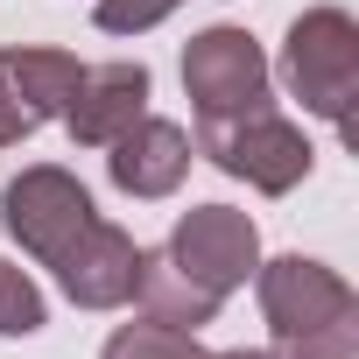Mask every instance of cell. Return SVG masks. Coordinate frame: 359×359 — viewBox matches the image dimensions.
I'll return each mask as SVG.
<instances>
[{
  "instance_id": "1",
  "label": "cell",
  "mask_w": 359,
  "mask_h": 359,
  "mask_svg": "<svg viewBox=\"0 0 359 359\" xmlns=\"http://www.w3.org/2000/svg\"><path fill=\"white\" fill-rule=\"evenodd\" d=\"M254 296L275 359H359V296L338 268L310 254H282L254 268Z\"/></svg>"
},
{
  "instance_id": "2",
  "label": "cell",
  "mask_w": 359,
  "mask_h": 359,
  "mask_svg": "<svg viewBox=\"0 0 359 359\" xmlns=\"http://www.w3.org/2000/svg\"><path fill=\"white\" fill-rule=\"evenodd\" d=\"M191 155H205L212 169L240 176V184L261 191V198H289L303 176H310V162H317V148L303 141V127H296L289 113H275V99H261V106H247V113L198 120Z\"/></svg>"
},
{
  "instance_id": "3",
  "label": "cell",
  "mask_w": 359,
  "mask_h": 359,
  "mask_svg": "<svg viewBox=\"0 0 359 359\" xmlns=\"http://www.w3.org/2000/svg\"><path fill=\"white\" fill-rule=\"evenodd\" d=\"M282 85L303 99V113L331 120L352 141V99H359V22L345 8H310L289 22L282 43Z\"/></svg>"
},
{
  "instance_id": "4",
  "label": "cell",
  "mask_w": 359,
  "mask_h": 359,
  "mask_svg": "<svg viewBox=\"0 0 359 359\" xmlns=\"http://www.w3.org/2000/svg\"><path fill=\"white\" fill-rule=\"evenodd\" d=\"M0 226H8V240H22L29 261L64 268V254L99 226V205L64 162H29L22 176H8V191H0Z\"/></svg>"
},
{
  "instance_id": "5",
  "label": "cell",
  "mask_w": 359,
  "mask_h": 359,
  "mask_svg": "<svg viewBox=\"0 0 359 359\" xmlns=\"http://www.w3.org/2000/svg\"><path fill=\"white\" fill-rule=\"evenodd\" d=\"M162 254L184 268L205 296L226 303V296L261 268V226H254L247 212H233V205H191L184 219H176V233H169Z\"/></svg>"
},
{
  "instance_id": "6",
  "label": "cell",
  "mask_w": 359,
  "mask_h": 359,
  "mask_svg": "<svg viewBox=\"0 0 359 359\" xmlns=\"http://www.w3.org/2000/svg\"><path fill=\"white\" fill-rule=\"evenodd\" d=\"M184 92L198 106V120H219V113H247L268 99V57L247 29L219 22V29H198L184 43Z\"/></svg>"
},
{
  "instance_id": "7",
  "label": "cell",
  "mask_w": 359,
  "mask_h": 359,
  "mask_svg": "<svg viewBox=\"0 0 359 359\" xmlns=\"http://www.w3.org/2000/svg\"><path fill=\"white\" fill-rule=\"evenodd\" d=\"M141 113H148V64H127L120 57V64H85L78 71V92L64 106V127H71L78 148H106Z\"/></svg>"
},
{
  "instance_id": "8",
  "label": "cell",
  "mask_w": 359,
  "mask_h": 359,
  "mask_svg": "<svg viewBox=\"0 0 359 359\" xmlns=\"http://www.w3.org/2000/svg\"><path fill=\"white\" fill-rule=\"evenodd\" d=\"M134 275H141V247L134 233H120L113 219H99L57 268V289L78 303V310H120L134 303Z\"/></svg>"
},
{
  "instance_id": "9",
  "label": "cell",
  "mask_w": 359,
  "mask_h": 359,
  "mask_svg": "<svg viewBox=\"0 0 359 359\" xmlns=\"http://www.w3.org/2000/svg\"><path fill=\"white\" fill-rule=\"evenodd\" d=\"M106 176H113L127 198H169L191 176V134L176 127V120L141 113L120 141H106Z\"/></svg>"
},
{
  "instance_id": "10",
  "label": "cell",
  "mask_w": 359,
  "mask_h": 359,
  "mask_svg": "<svg viewBox=\"0 0 359 359\" xmlns=\"http://www.w3.org/2000/svg\"><path fill=\"white\" fill-rule=\"evenodd\" d=\"M78 57L71 50H50V43H15L0 50V99H15L36 127L43 120H64L71 92H78Z\"/></svg>"
},
{
  "instance_id": "11",
  "label": "cell",
  "mask_w": 359,
  "mask_h": 359,
  "mask_svg": "<svg viewBox=\"0 0 359 359\" xmlns=\"http://www.w3.org/2000/svg\"><path fill=\"white\" fill-rule=\"evenodd\" d=\"M134 303H141V317H155V324H176V331H205V324L219 317V296H205V289H198L184 268H176L162 247H155V254L141 247Z\"/></svg>"
},
{
  "instance_id": "12",
  "label": "cell",
  "mask_w": 359,
  "mask_h": 359,
  "mask_svg": "<svg viewBox=\"0 0 359 359\" xmlns=\"http://www.w3.org/2000/svg\"><path fill=\"white\" fill-rule=\"evenodd\" d=\"M106 359H212V352L198 345V331H176V324L141 317V324H120L106 338Z\"/></svg>"
},
{
  "instance_id": "13",
  "label": "cell",
  "mask_w": 359,
  "mask_h": 359,
  "mask_svg": "<svg viewBox=\"0 0 359 359\" xmlns=\"http://www.w3.org/2000/svg\"><path fill=\"white\" fill-rule=\"evenodd\" d=\"M43 324H50L43 289L29 282V268H22V261L0 254V338H36Z\"/></svg>"
},
{
  "instance_id": "14",
  "label": "cell",
  "mask_w": 359,
  "mask_h": 359,
  "mask_svg": "<svg viewBox=\"0 0 359 359\" xmlns=\"http://www.w3.org/2000/svg\"><path fill=\"white\" fill-rule=\"evenodd\" d=\"M184 0H99L92 8V22L106 29V36H141V29H155V22H169Z\"/></svg>"
},
{
  "instance_id": "15",
  "label": "cell",
  "mask_w": 359,
  "mask_h": 359,
  "mask_svg": "<svg viewBox=\"0 0 359 359\" xmlns=\"http://www.w3.org/2000/svg\"><path fill=\"white\" fill-rule=\"evenodd\" d=\"M36 134V120L15 106V99H0V148H15V141H29Z\"/></svg>"
},
{
  "instance_id": "16",
  "label": "cell",
  "mask_w": 359,
  "mask_h": 359,
  "mask_svg": "<svg viewBox=\"0 0 359 359\" xmlns=\"http://www.w3.org/2000/svg\"><path fill=\"white\" fill-rule=\"evenodd\" d=\"M212 359H275L268 345H240V352H212Z\"/></svg>"
}]
</instances>
